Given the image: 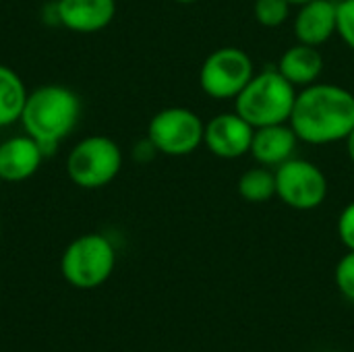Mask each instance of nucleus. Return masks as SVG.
I'll use <instances>...</instances> for the list:
<instances>
[{"label": "nucleus", "mask_w": 354, "mask_h": 352, "mask_svg": "<svg viewBox=\"0 0 354 352\" xmlns=\"http://www.w3.org/2000/svg\"><path fill=\"white\" fill-rule=\"evenodd\" d=\"M255 75L253 58L236 46H222L203 60L199 68V87L212 100H232L247 87Z\"/></svg>", "instance_id": "obj_6"}, {"label": "nucleus", "mask_w": 354, "mask_h": 352, "mask_svg": "<svg viewBox=\"0 0 354 352\" xmlns=\"http://www.w3.org/2000/svg\"><path fill=\"white\" fill-rule=\"evenodd\" d=\"M116 268V249L104 234L89 232L68 243L60 259L64 280L81 290H91L108 282Z\"/></svg>", "instance_id": "obj_4"}, {"label": "nucleus", "mask_w": 354, "mask_h": 352, "mask_svg": "<svg viewBox=\"0 0 354 352\" xmlns=\"http://www.w3.org/2000/svg\"><path fill=\"white\" fill-rule=\"evenodd\" d=\"M156 154H158V149H156V145H153L147 137H145L143 141H139V143L135 145V151H133L135 160H139V162H149V160L156 158Z\"/></svg>", "instance_id": "obj_21"}, {"label": "nucleus", "mask_w": 354, "mask_h": 352, "mask_svg": "<svg viewBox=\"0 0 354 352\" xmlns=\"http://www.w3.org/2000/svg\"><path fill=\"white\" fill-rule=\"evenodd\" d=\"M292 6H301V4H307V2H311V0H288Z\"/></svg>", "instance_id": "obj_23"}, {"label": "nucleus", "mask_w": 354, "mask_h": 352, "mask_svg": "<svg viewBox=\"0 0 354 352\" xmlns=\"http://www.w3.org/2000/svg\"><path fill=\"white\" fill-rule=\"evenodd\" d=\"M122 170V149L106 135H87L66 156V174L79 189L108 187Z\"/></svg>", "instance_id": "obj_5"}, {"label": "nucleus", "mask_w": 354, "mask_h": 352, "mask_svg": "<svg viewBox=\"0 0 354 352\" xmlns=\"http://www.w3.org/2000/svg\"><path fill=\"white\" fill-rule=\"evenodd\" d=\"M299 143L301 141H299L297 133L292 131L290 122L268 124V127L255 129L249 156L259 166L276 170L280 164H284L290 158H295Z\"/></svg>", "instance_id": "obj_13"}, {"label": "nucleus", "mask_w": 354, "mask_h": 352, "mask_svg": "<svg viewBox=\"0 0 354 352\" xmlns=\"http://www.w3.org/2000/svg\"><path fill=\"white\" fill-rule=\"evenodd\" d=\"M56 21L75 33H97L116 17V0H56Z\"/></svg>", "instance_id": "obj_10"}, {"label": "nucleus", "mask_w": 354, "mask_h": 352, "mask_svg": "<svg viewBox=\"0 0 354 352\" xmlns=\"http://www.w3.org/2000/svg\"><path fill=\"white\" fill-rule=\"evenodd\" d=\"M205 122L201 116L183 106H170L156 112L147 124V139L158 154L170 158H185L203 145Z\"/></svg>", "instance_id": "obj_7"}, {"label": "nucleus", "mask_w": 354, "mask_h": 352, "mask_svg": "<svg viewBox=\"0 0 354 352\" xmlns=\"http://www.w3.org/2000/svg\"><path fill=\"white\" fill-rule=\"evenodd\" d=\"M336 230H338V239L342 241V245L348 251H354V201H351L342 210L338 224H336Z\"/></svg>", "instance_id": "obj_20"}, {"label": "nucleus", "mask_w": 354, "mask_h": 352, "mask_svg": "<svg viewBox=\"0 0 354 352\" xmlns=\"http://www.w3.org/2000/svg\"><path fill=\"white\" fill-rule=\"evenodd\" d=\"M290 127L301 143L332 145L354 129V93L334 83H313L297 93Z\"/></svg>", "instance_id": "obj_1"}, {"label": "nucleus", "mask_w": 354, "mask_h": 352, "mask_svg": "<svg viewBox=\"0 0 354 352\" xmlns=\"http://www.w3.org/2000/svg\"><path fill=\"white\" fill-rule=\"evenodd\" d=\"M290 6L292 4L288 0H255L253 15H255V21L261 27L276 29V27H282L288 21Z\"/></svg>", "instance_id": "obj_17"}, {"label": "nucleus", "mask_w": 354, "mask_h": 352, "mask_svg": "<svg viewBox=\"0 0 354 352\" xmlns=\"http://www.w3.org/2000/svg\"><path fill=\"white\" fill-rule=\"evenodd\" d=\"M330 352H338V351H330Z\"/></svg>", "instance_id": "obj_27"}, {"label": "nucleus", "mask_w": 354, "mask_h": 352, "mask_svg": "<svg viewBox=\"0 0 354 352\" xmlns=\"http://www.w3.org/2000/svg\"><path fill=\"white\" fill-rule=\"evenodd\" d=\"M44 160L41 145L27 133L8 137L0 143V178L2 183H23L39 170Z\"/></svg>", "instance_id": "obj_11"}, {"label": "nucleus", "mask_w": 354, "mask_h": 352, "mask_svg": "<svg viewBox=\"0 0 354 352\" xmlns=\"http://www.w3.org/2000/svg\"><path fill=\"white\" fill-rule=\"evenodd\" d=\"M276 68L297 89L299 87L303 89V87L319 81V77L324 73V56H322L319 48L297 41L295 46H290L282 52Z\"/></svg>", "instance_id": "obj_14"}, {"label": "nucleus", "mask_w": 354, "mask_h": 352, "mask_svg": "<svg viewBox=\"0 0 354 352\" xmlns=\"http://www.w3.org/2000/svg\"><path fill=\"white\" fill-rule=\"evenodd\" d=\"M344 143H346V154H348L351 162L354 164V129H353V133L348 135V139H346Z\"/></svg>", "instance_id": "obj_22"}, {"label": "nucleus", "mask_w": 354, "mask_h": 352, "mask_svg": "<svg viewBox=\"0 0 354 352\" xmlns=\"http://www.w3.org/2000/svg\"><path fill=\"white\" fill-rule=\"evenodd\" d=\"M336 286L338 290L348 299L354 301V251H348L336 266Z\"/></svg>", "instance_id": "obj_18"}, {"label": "nucleus", "mask_w": 354, "mask_h": 352, "mask_svg": "<svg viewBox=\"0 0 354 352\" xmlns=\"http://www.w3.org/2000/svg\"><path fill=\"white\" fill-rule=\"evenodd\" d=\"M27 95L29 91L19 73L6 64H0V129L21 120Z\"/></svg>", "instance_id": "obj_15"}, {"label": "nucleus", "mask_w": 354, "mask_h": 352, "mask_svg": "<svg viewBox=\"0 0 354 352\" xmlns=\"http://www.w3.org/2000/svg\"><path fill=\"white\" fill-rule=\"evenodd\" d=\"M0 185H2V178H0Z\"/></svg>", "instance_id": "obj_26"}, {"label": "nucleus", "mask_w": 354, "mask_h": 352, "mask_svg": "<svg viewBox=\"0 0 354 352\" xmlns=\"http://www.w3.org/2000/svg\"><path fill=\"white\" fill-rule=\"evenodd\" d=\"M276 197L297 212H311L328 199V176L311 160L290 158L276 170Z\"/></svg>", "instance_id": "obj_8"}, {"label": "nucleus", "mask_w": 354, "mask_h": 352, "mask_svg": "<svg viewBox=\"0 0 354 352\" xmlns=\"http://www.w3.org/2000/svg\"><path fill=\"white\" fill-rule=\"evenodd\" d=\"M255 129L236 112H220L205 122L203 145L220 160H236L251 151Z\"/></svg>", "instance_id": "obj_9"}, {"label": "nucleus", "mask_w": 354, "mask_h": 352, "mask_svg": "<svg viewBox=\"0 0 354 352\" xmlns=\"http://www.w3.org/2000/svg\"><path fill=\"white\" fill-rule=\"evenodd\" d=\"M174 2H178V4H195L199 0H174Z\"/></svg>", "instance_id": "obj_24"}, {"label": "nucleus", "mask_w": 354, "mask_h": 352, "mask_svg": "<svg viewBox=\"0 0 354 352\" xmlns=\"http://www.w3.org/2000/svg\"><path fill=\"white\" fill-rule=\"evenodd\" d=\"M338 27V2L336 0H311L299 6L292 29L295 37L307 46H324L336 35Z\"/></svg>", "instance_id": "obj_12"}, {"label": "nucleus", "mask_w": 354, "mask_h": 352, "mask_svg": "<svg viewBox=\"0 0 354 352\" xmlns=\"http://www.w3.org/2000/svg\"><path fill=\"white\" fill-rule=\"evenodd\" d=\"M336 35L354 52V0L338 2V27Z\"/></svg>", "instance_id": "obj_19"}, {"label": "nucleus", "mask_w": 354, "mask_h": 352, "mask_svg": "<svg viewBox=\"0 0 354 352\" xmlns=\"http://www.w3.org/2000/svg\"><path fill=\"white\" fill-rule=\"evenodd\" d=\"M336 2H346V0H336Z\"/></svg>", "instance_id": "obj_25"}, {"label": "nucleus", "mask_w": 354, "mask_h": 352, "mask_svg": "<svg viewBox=\"0 0 354 352\" xmlns=\"http://www.w3.org/2000/svg\"><path fill=\"white\" fill-rule=\"evenodd\" d=\"M81 114L83 102L77 91L60 83H48L29 91L19 122L23 131L41 145L48 158L54 156L60 143L77 129Z\"/></svg>", "instance_id": "obj_2"}, {"label": "nucleus", "mask_w": 354, "mask_h": 352, "mask_svg": "<svg viewBox=\"0 0 354 352\" xmlns=\"http://www.w3.org/2000/svg\"><path fill=\"white\" fill-rule=\"evenodd\" d=\"M239 195L249 203H266L272 197H276V174L272 168L259 166L249 168L241 174L236 183Z\"/></svg>", "instance_id": "obj_16"}, {"label": "nucleus", "mask_w": 354, "mask_h": 352, "mask_svg": "<svg viewBox=\"0 0 354 352\" xmlns=\"http://www.w3.org/2000/svg\"><path fill=\"white\" fill-rule=\"evenodd\" d=\"M297 93V87L278 68H263L234 98V112L253 129L288 122Z\"/></svg>", "instance_id": "obj_3"}]
</instances>
